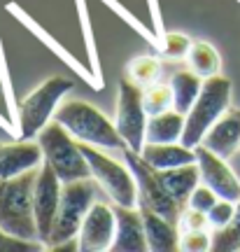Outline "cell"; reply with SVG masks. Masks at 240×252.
<instances>
[{
	"mask_svg": "<svg viewBox=\"0 0 240 252\" xmlns=\"http://www.w3.org/2000/svg\"><path fill=\"white\" fill-rule=\"evenodd\" d=\"M178 226H180V231H201V229H208V226H210V220H208V213H203V210L184 206L182 213H180Z\"/></svg>",
	"mask_w": 240,
	"mask_h": 252,
	"instance_id": "cell-30",
	"label": "cell"
},
{
	"mask_svg": "<svg viewBox=\"0 0 240 252\" xmlns=\"http://www.w3.org/2000/svg\"><path fill=\"white\" fill-rule=\"evenodd\" d=\"M217 201H219V196H217V194H214L208 185H203V182H201V185L191 191L187 206L196 208V210H203V213H210V208H212Z\"/></svg>",
	"mask_w": 240,
	"mask_h": 252,
	"instance_id": "cell-34",
	"label": "cell"
},
{
	"mask_svg": "<svg viewBox=\"0 0 240 252\" xmlns=\"http://www.w3.org/2000/svg\"><path fill=\"white\" fill-rule=\"evenodd\" d=\"M150 115L143 103V87H138L128 77L119 80V96H117V131L124 138L126 147L140 152L145 147Z\"/></svg>",
	"mask_w": 240,
	"mask_h": 252,
	"instance_id": "cell-9",
	"label": "cell"
},
{
	"mask_svg": "<svg viewBox=\"0 0 240 252\" xmlns=\"http://www.w3.org/2000/svg\"><path fill=\"white\" fill-rule=\"evenodd\" d=\"M184 122H187V115L178 112L175 108L166 110L161 115H154L147 122L145 143H182Z\"/></svg>",
	"mask_w": 240,
	"mask_h": 252,
	"instance_id": "cell-20",
	"label": "cell"
},
{
	"mask_svg": "<svg viewBox=\"0 0 240 252\" xmlns=\"http://www.w3.org/2000/svg\"><path fill=\"white\" fill-rule=\"evenodd\" d=\"M47 250H52V252H80V238H68V241H63V243L49 245Z\"/></svg>",
	"mask_w": 240,
	"mask_h": 252,
	"instance_id": "cell-36",
	"label": "cell"
},
{
	"mask_svg": "<svg viewBox=\"0 0 240 252\" xmlns=\"http://www.w3.org/2000/svg\"><path fill=\"white\" fill-rule=\"evenodd\" d=\"M0 96H5V87H2V80H0Z\"/></svg>",
	"mask_w": 240,
	"mask_h": 252,
	"instance_id": "cell-37",
	"label": "cell"
},
{
	"mask_svg": "<svg viewBox=\"0 0 240 252\" xmlns=\"http://www.w3.org/2000/svg\"><path fill=\"white\" fill-rule=\"evenodd\" d=\"M170 89H173V108L187 115L203 89V77L194 70H180L173 75Z\"/></svg>",
	"mask_w": 240,
	"mask_h": 252,
	"instance_id": "cell-21",
	"label": "cell"
},
{
	"mask_svg": "<svg viewBox=\"0 0 240 252\" xmlns=\"http://www.w3.org/2000/svg\"><path fill=\"white\" fill-rule=\"evenodd\" d=\"M191 45H194V42H191V37L189 35L166 31V35H163V47H161L159 54L163 56V59H173V61H178V59H187Z\"/></svg>",
	"mask_w": 240,
	"mask_h": 252,
	"instance_id": "cell-28",
	"label": "cell"
},
{
	"mask_svg": "<svg viewBox=\"0 0 240 252\" xmlns=\"http://www.w3.org/2000/svg\"><path fill=\"white\" fill-rule=\"evenodd\" d=\"M201 145L208 147L210 152H214L217 157H222V159H231L240 150V110H226L222 117L210 126V131L203 135Z\"/></svg>",
	"mask_w": 240,
	"mask_h": 252,
	"instance_id": "cell-15",
	"label": "cell"
},
{
	"mask_svg": "<svg viewBox=\"0 0 240 252\" xmlns=\"http://www.w3.org/2000/svg\"><path fill=\"white\" fill-rule=\"evenodd\" d=\"M82 154L87 157L91 168V178L100 185V189L112 198L117 206H138V182L128 163H119L117 159L107 157L103 150H98L89 143H80Z\"/></svg>",
	"mask_w": 240,
	"mask_h": 252,
	"instance_id": "cell-7",
	"label": "cell"
},
{
	"mask_svg": "<svg viewBox=\"0 0 240 252\" xmlns=\"http://www.w3.org/2000/svg\"><path fill=\"white\" fill-rule=\"evenodd\" d=\"M75 2H77V12H80V24H82V33H84V42H87V52H89L91 70L96 75V80L100 82V87H105V82H103V70H100V63H98V52H96V45H93V33H91L87 2H84V0H75Z\"/></svg>",
	"mask_w": 240,
	"mask_h": 252,
	"instance_id": "cell-27",
	"label": "cell"
},
{
	"mask_svg": "<svg viewBox=\"0 0 240 252\" xmlns=\"http://www.w3.org/2000/svg\"><path fill=\"white\" fill-rule=\"evenodd\" d=\"M35 140L40 143V147H42L45 161L56 171V175L61 178V182L91 178L89 161H87V157H84L80 150V140L63 124H59L56 119H52V122L37 133Z\"/></svg>",
	"mask_w": 240,
	"mask_h": 252,
	"instance_id": "cell-5",
	"label": "cell"
},
{
	"mask_svg": "<svg viewBox=\"0 0 240 252\" xmlns=\"http://www.w3.org/2000/svg\"><path fill=\"white\" fill-rule=\"evenodd\" d=\"M214 252H238L240 250V198L236 201V215L224 229L212 231Z\"/></svg>",
	"mask_w": 240,
	"mask_h": 252,
	"instance_id": "cell-23",
	"label": "cell"
},
{
	"mask_svg": "<svg viewBox=\"0 0 240 252\" xmlns=\"http://www.w3.org/2000/svg\"><path fill=\"white\" fill-rule=\"evenodd\" d=\"M35 178L37 168L14 178H0V229L24 241H37L35 210H33Z\"/></svg>",
	"mask_w": 240,
	"mask_h": 252,
	"instance_id": "cell-1",
	"label": "cell"
},
{
	"mask_svg": "<svg viewBox=\"0 0 240 252\" xmlns=\"http://www.w3.org/2000/svg\"><path fill=\"white\" fill-rule=\"evenodd\" d=\"M0 80H2V87H5V105H7V112H9V117H12V124L17 128L19 105H17V100H14V89H12V82H9V75H7V61H5L2 45H0Z\"/></svg>",
	"mask_w": 240,
	"mask_h": 252,
	"instance_id": "cell-32",
	"label": "cell"
},
{
	"mask_svg": "<svg viewBox=\"0 0 240 252\" xmlns=\"http://www.w3.org/2000/svg\"><path fill=\"white\" fill-rule=\"evenodd\" d=\"M45 250V245L37 241H24L17 236H9L7 231L0 229V252H37Z\"/></svg>",
	"mask_w": 240,
	"mask_h": 252,
	"instance_id": "cell-33",
	"label": "cell"
},
{
	"mask_svg": "<svg viewBox=\"0 0 240 252\" xmlns=\"http://www.w3.org/2000/svg\"><path fill=\"white\" fill-rule=\"evenodd\" d=\"M143 103H145V110H147L150 117L170 110L173 108V89H170V84L154 82V84H150V87H145L143 89Z\"/></svg>",
	"mask_w": 240,
	"mask_h": 252,
	"instance_id": "cell-25",
	"label": "cell"
},
{
	"mask_svg": "<svg viewBox=\"0 0 240 252\" xmlns=\"http://www.w3.org/2000/svg\"><path fill=\"white\" fill-rule=\"evenodd\" d=\"M115 215H117V234H115V243H112V250L110 252H147L150 250L140 208L117 206L115 203Z\"/></svg>",
	"mask_w": 240,
	"mask_h": 252,
	"instance_id": "cell-14",
	"label": "cell"
},
{
	"mask_svg": "<svg viewBox=\"0 0 240 252\" xmlns=\"http://www.w3.org/2000/svg\"><path fill=\"white\" fill-rule=\"evenodd\" d=\"M187 63H189V70L201 75L203 80L214 77V75H219V70H222V56L205 40H198V42L191 45V49H189V54H187Z\"/></svg>",
	"mask_w": 240,
	"mask_h": 252,
	"instance_id": "cell-22",
	"label": "cell"
},
{
	"mask_svg": "<svg viewBox=\"0 0 240 252\" xmlns=\"http://www.w3.org/2000/svg\"><path fill=\"white\" fill-rule=\"evenodd\" d=\"M54 119L65 126L80 143H89L103 150H126L117 124H112L100 110L87 100H63L54 112Z\"/></svg>",
	"mask_w": 240,
	"mask_h": 252,
	"instance_id": "cell-2",
	"label": "cell"
},
{
	"mask_svg": "<svg viewBox=\"0 0 240 252\" xmlns=\"http://www.w3.org/2000/svg\"><path fill=\"white\" fill-rule=\"evenodd\" d=\"M117 234V215L115 206L103 201H93L91 210L84 217L80 229V252H107L112 250Z\"/></svg>",
	"mask_w": 240,
	"mask_h": 252,
	"instance_id": "cell-11",
	"label": "cell"
},
{
	"mask_svg": "<svg viewBox=\"0 0 240 252\" xmlns=\"http://www.w3.org/2000/svg\"><path fill=\"white\" fill-rule=\"evenodd\" d=\"M121 154H124V161L128 163V168L133 171L135 182H138V203L151 208L154 213H159L166 220L178 224L182 206L173 198V194H170L168 189L163 187L156 168H151L150 163L143 159V154L131 150V147L121 150Z\"/></svg>",
	"mask_w": 240,
	"mask_h": 252,
	"instance_id": "cell-8",
	"label": "cell"
},
{
	"mask_svg": "<svg viewBox=\"0 0 240 252\" xmlns=\"http://www.w3.org/2000/svg\"><path fill=\"white\" fill-rule=\"evenodd\" d=\"M233 215H236V203H233V201H226V198H219V201L210 208L208 220H210V226H212V229H224V226L233 220Z\"/></svg>",
	"mask_w": 240,
	"mask_h": 252,
	"instance_id": "cell-31",
	"label": "cell"
},
{
	"mask_svg": "<svg viewBox=\"0 0 240 252\" xmlns=\"http://www.w3.org/2000/svg\"><path fill=\"white\" fill-rule=\"evenodd\" d=\"M143 159L156 171L178 168L184 163H196V150L182 143H145L140 150Z\"/></svg>",
	"mask_w": 240,
	"mask_h": 252,
	"instance_id": "cell-18",
	"label": "cell"
},
{
	"mask_svg": "<svg viewBox=\"0 0 240 252\" xmlns=\"http://www.w3.org/2000/svg\"><path fill=\"white\" fill-rule=\"evenodd\" d=\"M7 9L12 12V14H14V17L19 19V21H21V24H24V26L28 28V31H30V33H33V35L37 37V40H40V42H42V45L49 47V49H52L54 54L59 56V59H61V61L65 63V65H68V68H70L72 72H77V75H80L82 80H84L87 84H89L91 89H103V87H100V82L96 80V75H93V70H91V68H84V65H82V63L77 61V59H75V56H72L70 52L65 49V47L59 45V42H56V40H54V37L49 35V33H47L45 28H40V26H37L35 21H33V19L28 17V14H26V12H24L21 7H19L17 2H9Z\"/></svg>",
	"mask_w": 240,
	"mask_h": 252,
	"instance_id": "cell-16",
	"label": "cell"
},
{
	"mask_svg": "<svg viewBox=\"0 0 240 252\" xmlns=\"http://www.w3.org/2000/svg\"><path fill=\"white\" fill-rule=\"evenodd\" d=\"M231 94L233 84L224 75H214V77L203 80V89L198 94L196 103L191 105V110L187 112L182 145H187L191 150L201 145L203 135L210 131V126L231 108Z\"/></svg>",
	"mask_w": 240,
	"mask_h": 252,
	"instance_id": "cell-4",
	"label": "cell"
},
{
	"mask_svg": "<svg viewBox=\"0 0 240 252\" xmlns=\"http://www.w3.org/2000/svg\"><path fill=\"white\" fill-rule=\"evenodd\" d=\"M45 161V154L37 140H21L0 143V178H14L26 171L40 168Z\"/></svg>",
	"mask_w": 240,
	"mask_h": 252,
	"instance_id": "cell-13",
	"label": "cell"
},
{
	"mask_svg": "<svg viewBox=\"0 0 240 252\" xmlns=\"http://www.w3.org/2000/svg\"><path fill=\"white\" fill-rule=\"evenodd\" d=\"M75 87V82L68 77H49L45 80L37 89H33L26 98L19 103V115H17V135L21 140H35L37 133L45 128L54 119L56 108L63 103Z\"/></svg>",
	"mask_w": 240,
	"mask_h": 252,
	"instance_id": "cell-3",
	"label": "cell"
},
{
	"mask_svg": "<svg viewBox=\"0 0 240 252\" xmlns=\"http://www.w3.org/2000/svg\"><path fill=\"white\" fill-rule=\"evenodd\" d=\"M196 163L201 168V182L208 185L219 198L226 201H238L240 198V180L238 175L229 168L226 159L217 157L214 152H210L208 147L198 145L196 147Z\"/></svg>",
	"mask_w": 240,
	"mask_h": 252,
	"instance_id": "cell-12",
	"label": "cell"
},
{
	"mask_svg": "<svg viewBox=\"0 0 240 252\" xmlns=\"http://www.w3.org/2000/svg\"><path fill=\"white\" fill-rule=\"evenodd\" d=\"M180 250L182 252L212 250V236L208 234V229H201V231H180Z\"/></svg>",
	"mask_w": 240,
	"mask_h": 252,
	"instance_id": "cell-29",
	"label": "cell"
},
{
	"mask_svg": "<svg viewBox=\"0 0 240 252\" xmlns=\"http://www.w3.org/2000/svg\"><path fill=\"white\" fill-rule=\"evenodd\" d=\"M159 72H161V63L154 56H138V59L128 63L126 77L145 89V87H150L154 82H159Z\"/></svg>",
	"mask_w": 240,
	"mask_h": 252,
	"instance_id": "cell-24",
	"label": "cell"
},
{
	"mask_svg": "<svg viewBox=\"0 0 240 252\" xmlns=\"http://www.w3.org/2000/svg\"><path fill=\"white\" fill-rule=\"evenodd\" d=\"M96 185L98 182L93 178L63 182L61 201H59V210H56V220H54L47 248L80 236L84 217H87V213L91 210L93 201H96Z\"/></svg>",
	"mask_w": 240,
	"mask_h": 252,
	"instance_id": "cell-6",
	"label": "cell"
},
{
	"mask_svg": "<svg viewBox=\"0 0 240 252\" xmlns=\"http://www.w3.org/2000/svg\"><path fill=\"white\" fill-rule=\"evenodd\" d=\"M100 2H105L107 7L112 9L115 14H119V17L124 19L126 24H128V26L133 28L135 33H138V35H143L145 40H147V42H150V45L154 47V49H156V52H161V47H163V42H161V37L156 35V31H150V28L145 26V24H140V19H135L133 14H131V12H128V9H126L124 5H121V2H117V0H100Z\"/></svg>",
	"mask_w": 240,
	"mask_h": 252,
	"instance_id": "cell-26",
	"label": "cell"
},
{
	"mask_svg": "<svg viewBox=\"0 0 240 252\" xmlns=\"http://www.w3.org/2000/svg\"><path fill=\"white\" fill-rule=\"evenodd\" d=\"M140 215L145 222V234H147V245L150 252H175L180 250V226L175 222L166 220L163 215L154 213L151 208L138 203Z\"/></svg>",
	"mask_w": 240,
	"mask_h": 252,
	"instance_id": "cell-17",
	"label": "cell"
},
{
	"mask_svg": "<svg viewBox=\"0 0 240 252\" xmlns=\"http://www.w3.org/2000/svg\"><path fill=\"white\" fill-rule=\"evenodd\" d=\"M61 187L63 182L56 175L52 166L42 161L37 168L35 187H33V210H35V226H37V241L45 245L52 234L54 220H56V210H59V201H61Z\"/></svg>",
	"mask_w": 240,
	"mask_h": 252,
	"instance_id": "cell-10",
	"label": "cell"
},
{
	"mask_svg": "<svg viewBox=\"0 0 240 252\" xmlns=\"http://www.w3.org/2000/svg\"><path fill=\"white\" fill-rule=\"evenodd\" d=\"M156 173H159L163 187L168 189L173 194V198L182 208L187 206L191 191L201 185V168H198V163H184V166H178V168H166V171H156Z\"/></svg>",
	"mask_w": 240,
	"mask_h": 252,
	"instance_id": "cell-19",
	"label": "cell"
},
{
	"mask_svg": "<svg viewBox=\"0 0 240 252\" xmlns=\"http://www.w3.org/2000/svg\"><path fill=\"white\" fill-rule=\"evenodd\" d=\"M147 2H150V14H151V24H154V31H156V35H159V37H161V42H163L166 28H163V19H161L159 0H147Z\"/></svg>",
	"mask_w": 240,
	"mask_h": 252,
	"instance_id": "cell-35",
	"label": "cell"
}]
</instances>
